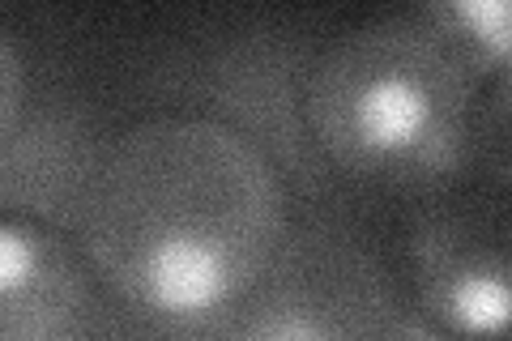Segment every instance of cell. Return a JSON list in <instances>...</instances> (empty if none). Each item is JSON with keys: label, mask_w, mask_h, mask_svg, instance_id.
<instances>
[{"label": "cell", "mask_w": 512, "mask_h": 341, "mask_svg": "<svg viewBox=\"0 0 512 341\" xmlns=\"http://www.w3.org/2000/svg\"><path fill=\"white\" fill-rule=\"evenodd\" d=\"M231 312V341H384L393 329L380 261L342 231H286Z\"/></svg>", "instance_id": "3"}, {"label": "cell", "mask_w": 512, "mask_h": 341, "mask_svg": "<svg viewBox=\"0 0 512 341\" xmlns=\"http://www.w3.org/2000/svg\"><path fill=\"white\" fill-rule=\"evenodd\" d=\"M419 320L453 341H504L512 316V226L504 205L440 209L410 239Z\"/></svg>", "instance_id": "4"}, {"label": "cell", "mask_w": 512, "mask_h": 341, "mask_svg": "<svg viewBox=\"0 0 512 341\" xmlns=\"http://www.w3.org/2000/svg\"><path fill=\"white\" fill-rule=\"evenodd\" d=\"M478 81L423 9L346 26L303 73V128L346 180L431 192L461 171Z\"/></svg>", "instance_id": "2"}, {"label": "cell", "mask_w": 512, "mask_h": 341, "mask_svg": "<svg viewBox=\"0 0 512 341\" xmlns=\"http://www.w3.org/2000/svg\"><path fill=\"white\" fill-rule=\"evenodd\" d=\"M470 150L487 167L495 188L508 192V184H512V158H508V73L491 81L487 103H478V111H474Z\"/></svg>", "instance_id": "7"}, {"label": "cell", "mask_w": 512, "mask_h": 341, "mask_svg": "<svg viewBox=\"0 0 512 341\" xmlns=\"http://www.w3.org/2000/svg\"><path fill=\"white\" fill-rule=\"evenodd\" d=\"M26 111V60L5 26H0V150L13 141Z\"/></svg>", "instance_id": "8"}, {"label": "cell", "mask_w": 512, "mask_h": 341, "mask_svg": "<svg viewBox=\"0 0 512 341\" xmlns=\"http://www.w3.org/2000/svg\"><path fill=\"white\" fill-rule=\"evenodd\" d=\"M137 341H218V337H205V333H150V337H137Z\"/></svg>", "instance_id": "9"}, {"label": "cell", "mask_w": 512, "mask_h": 341, "mask_svg": "<svg viewBox=\"0 0 512 341\" xmlns=\"http://www.w3.org/2000/svg\"><path fill=\"white\" fill-rule=\"evenodd\" d=\"M94 324L82 252L43 218L0 214V341H94Z\"/></svg>", "instance_id": "5"}, {"label": "cell", "mask_w": 512, "mask_h": 341, "mask_svg": "<svg viewBox=\"0 0 512 341\" xmlns=\"http://www.w3.org/2000/svg\"><path fill=\"white\" fill-rule=\"evenodd\" d=\"M291 201L278 162L205 111H158L107 141L82 192L86 265L163 320L222 316L274 265Z\"/></svg>", "instance_id": "1"}, {"label": "cell", "mask_w": 512, "mask_h": 341, "mask_svg": "<svg viewBox=\"0 0 512 341\" xmlns=\"http://www.w3.org/2000/svg\"><path fill=\"white\" fill-rule=\"evenodd\" d=\"M423 18L436 26V35L453 47L457 60L483 81L508 73L512 52V18L504 0H436L423 5Z\"/></svg>", "instance_id": "6"}]
</instances>
